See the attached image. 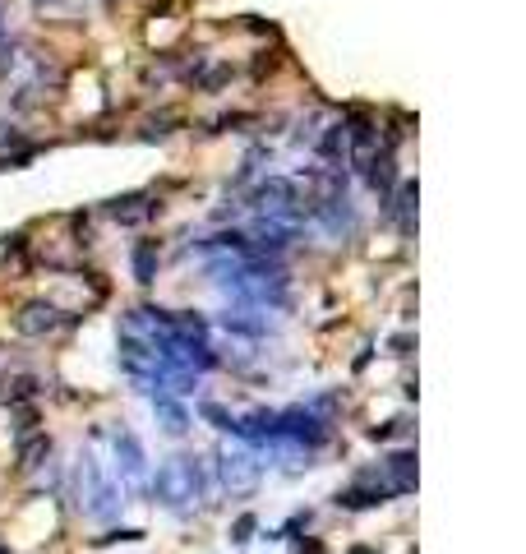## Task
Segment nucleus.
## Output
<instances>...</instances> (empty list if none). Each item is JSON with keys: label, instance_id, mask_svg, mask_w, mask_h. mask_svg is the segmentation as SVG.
<instances>
[{"label": "nucleus", "instance_id": "f257e3e1", "mask_svg": "<svg viewBox=\"0 0 526 554\" xmlns=\"http://www.w3.org/2000/svg\"><path fill=\"white\" fill-rule=\"evenodd\" d=\"M56 324H60V319H56V310H51V305H28L24 319H19V328H24V333H51Z\"/></svg>", "mask_w": 526, "mask_h": 554}, {"label": "nucleus", "instance_id": "f03ea898", "mask_svg": "<svg viewBox=\"0 0 526 554\" xmlns=\"http://www.w3.org/2000/svg\"><path fill=\"white\" fill-rule=\"evenodd\" d=\"M42 453H51V439L47 434H42V439H33V444H24V453H19V467H37V458H42Z\"/></svg>", "mask_w": 526, "mask_h": 554}]
</instances>
